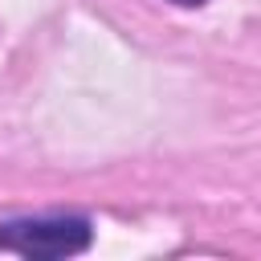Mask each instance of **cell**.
<instances>
[{
  "label": "cell",
  "instance_id": "obj_1",
  "mask_svg": "<svg viewBox=\"0 0 261 261\" xmlns=\"http://www.w3.org/2000/svg\"><path fill=\"white\" fill-rule=\"evenodd\" d=\"M90 220L86 216H24L0 224V249L20 257H73L90 249Z\"/></svg>",
  "mask_w": 261,
  "mask_h": 261
},
{
  "label": "cell",
  "instance_id": "obj_2",
  "mask_svg": "<svg viewBox=\"0 0 261 261\" xmlns=\"http://www.w3.org/2000/svg\"><path fill=\"white\" fill-rule=\"evenodd\" d=\"M171 4H179V8H196V4H204V0H171Z\"/></svg>",
  "mask_w": 261,
  "mask_h": 261
}]
</instances>
